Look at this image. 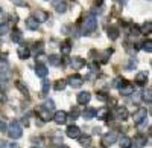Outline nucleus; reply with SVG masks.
I'll return each mask as SVG.
<instances>
[{
	"label": "nucleus",
	"mask_w": 152,
	"mask_h": 148,
	"mask_svg": "<svg viewBox=\"0 0 152 148\" xmlns=\"http://www.w3.org/2000/svg\"><path fill=\"white\" fill-rule=\"evenodd\" d=\"M97 29V20L94 15H87L84 18V28H82V34L84 35H88V34H91Z\"/></svg>",
	"instance_id": "obj_1"
},
{
	"label": "nucleus",
	"mask_w": 152,
	"mask_h": 148,
	"mask_svg": "<svg viewBox=\"0 0 152 148\" xmlns=\"http://www.w3.org/2000/svg\"><path fill=\"white\" fill-rule=\"evenodd\" d=\"M6 131H8V136L11 139H18V138H21V134H23V130H21L18 122H12Z\"/></svg>",
	"instance_id": "obj_2"
},
{
	"label": "nucleus",
	"mask_w": 152,
	"mask_h": 148,
	"mask_svg": "<svg viewBox=\"0 0 152 148\" xmlns=\"http://www.w3.org/2000/svg\"><path fill=\"white\" fill-rule=\"evenodd\" d=\"M100 142H102V147H111V145H114L117 142V134L114 133V131H111V133H107V134H104L102 136V139H100Z\"/></svg>",
	"instance_id": "obj_3"
},
{
	"label": "nucleus",
	"mask_w": 152,
	"mask_h": 148,
	"mask_svg": "<svg viewBox=\"0 0 152 148\" xmlns=\"http://www.w3.org/2000/svg\"><path fill=\"white\" fill-rule=\"evenodd\" d=\"M66 81H67L69 85H72L73 89H79L81 85L84 84V78L79 75V73H75V75L69 77V80H66Z\"/></svg>",
	"instance_id": "obj_4"
},
{
	"label": "nucleus",
	"mask_w": 152,
	"mask_h": 148,
	"mask_svg": "<svg viewBox=\"0 0 152 148\" xmlns=\"http://www.w3.org/2000/svg\"><path fill=\"white\" fill-rule=\"evenodd\" d=\"M146 116H148V110H146L145 107H140V108H138L137 112L134 113V116H132L134 124H135V125H140L142 122L146 119Z\"/></svg>",
	"instance_id": "obj_5"
},
{
	"label": "nucleus",
	"mask_w": 152,
	"mask_h": 148,
	"mask_svg": "<svg viewBox=\"0 0 152 148\" xmlns=\"http://www.w3.org/2000/svg\"><path fill=\"white\" fill-rule=\"evenodd\" d=\"M53 122L58 125H62V124H66L67 122V113L64 112V110H59V112H56L53 116H52Z\"/></svg>",
	"instance_id": "obj_6"
},
{
	"label": "nucleus",
	"mask_w": 152,
	"mask_h": 148,
	"mask_svg": "<svg viewBox=\"0 0 152 148\" xmlns=\"http://www.w3.org/2000/svg\"><path fill=\"white\" fill-rule=\"evenodd\" d=\"M116 118L119 121H126L129 118V113H128V108H126L125 105H119L116 108Z\"/></svg>",
	"instance_id": "obj_7"
},
{
	"label": "nucleus",
	"mask_w": 152,
	"mask_h": 148,
	"mask_svg": "<svg viewBox=\"0 0 152 148\" xmlns=\"http://www.w3.org/2000/svg\"><path fill=\"white\" fill-rule=\"evenodd\" d=\"M34 18H35L38 23H44V21L49 20V14H47L44 9H37V11L34 12Z\"/></svg>",
	"instance_id": "obj_8"
},
{
	"label": "nucleus",
	"mask_w": 152,
	"mask_h": 148,
	"mask_svg": "<svg viewBox=\"0 0 152 148\" xmlns=\"http://www.w3.org/2000/svg\"><path fill=\"white\" fill-rule=\"evenodd\" d=\"M70 66H72L73 69H76V70H79V69H82V67L85 66V60L81 58V57H72Z\"/></svg>",
	"instance_id": "obj_9"
},
{
	"label": "nucleus",
	"mask_w": 152,
	"mask_h": 148,
	"mask_svg": "<svg viewBox=\"0 0 152 148\" xmlns=\"http://www.w3.org/2000/svg\"><path fill=\"white\" fill-rule=\"evenodd\" d=\"M119 92H120V95H123V96H129V95L135 93V89H134V85H132V84L125 82L122 87L119 89Z\"/></svg>",
	"instance_id": "obj_10"
},
{
	"label": "nucleus",
	"mask_w": 152,
	"mask_h": 148,
	"mask_svg": "<svg viewBox=\"0 0 152 148\" xmlns=\"http://www.w3.org/2000/svg\"><path fill=\"white\" fill-rule=\"evenodd\" d=\"M47 72H49V69L46 67V64H43V63H37V64H35V73H37L40 78H46Z\"/></svg>",
	"instance_id": "obj_11"
},
{
	"label": "nucleus",
	"mask_w": 152,
	"mask_h": 148,
	"mask_svg": "<svg viewBox=\"0 0 152 148\" xmlns=\"http://www.w3.org/2000/svg\"><path fill=\"white\" fill-rule=\"evenodd\" d=\"M90 99H91L90 92H81L78 95V104H81V105H87L88 102H90Z\"/></svg>",
	"instance_id": "obj_12"
},
{
	"label": "nucleus",
	"mask_w": 152,
	"mask_h": 148,
	"mask_svg": "<svg viewBox=\"0 0 152 148\" xmlns=\"http://www.w3.org/2000/svg\"><path fill=\"white\" fill-rule=\"evenodd\" d=\"M66 133H67V136H69L70 139H76V138H79V134H81V128L76 127V125H70V127L66 130Z\"/></svg>",
	"instance_id": "obj_13"
},
{
	"label": "nucleus",
	"mask_w": 152,
	"mask_h": 148,
	"mask_svg": "<svg viewBox=\"0 0 152 148\" xmlns=\"http://www.w3.org/2000/svg\"><path fill=\"white\" fill-rule=\"evenodd\" d=\"M96 118L100 119V121H107L110 118V108L108 107H102V108L96 110Z\"/></svg>",
	"instance_id": "obj_14"
},
{
	"label": "nucleus",
	"mask_w": 152,
	"mask_h": 148,
	"mask_svg": "<svg viewBox=\"0 0 152 148\" xmlns=\"http://www.w3.org/2000/svg\"><path fill=\"white\" fill-rule=\"evenodd\" d=\"M135 82H137V85H146V82H148V73L146 72H138L135 75Z\"/></svg>",
	"instance_id": "obj_15"
},
{
	"label": "nucleus",
	"mask_w": 152,
	"mask_h": 148,
	"mask_svg": "<svg viewBox=\"0 0 152 148\" xmlns=\"http://www.w3.org/2000/svg\"><path fill=\"white\" fill-rule=\"evenodd\" d=\"M59 51H61V55H64V57L70 55V52H72V44H70V41H64V43H61Z\"/></svg>",
	"instance_id": "obj_16"
},
{
	"label": "nucleus",
	"mask_w": 152,
	"mask_h": 148,
	"mask_svg": "<svg viewBox=\"0 0 152 148\" xmlns=\"http://www.w3.org/2000/svg\"><path fill=\"white\" fill-rule=\"evenodd\" d=\"M17 55L21 58V60H28L29 57H31V51L28 47H24V46H20L18 49H17Z\"/></svg>",
	"instance_id": "obj_17"
},
{
	"label": "nucleus",
	"mask_w": 152,
	"mask_h": 148,
	"mask_svg": "<svg viewBox=\"0 0 152 148\" xmlns=\"http://www.w3.org/2000/svg\"><path fill=\"white\" fill-rule=\"evenodd\" d=\"M38 116H40L44 122L49 121V119H52V113H50L47 108H44V107H40V108H38Z\"/></svg>",
	"instance_id": "obj_18"
},
{
	"label": "nucleus",
	"mask_w": 152,
	"mask_h": 148,
	"mask_svg": "<svg viewBox=\"0 0 152 148\" xmlns=\"http://www.w3.org/2000/svg\"><path fill=\"white\" fill-rule=\"evenodd\" d=\"M53 6H55L56 12H59V14H64V12L67 11V3L62 2V0H56V2H53Z\"/></svg>",
	"instance_id": "obj_19"
},
{
	"label": "nucleus",
	"mask_w": 152,
	"mask_h": 148,
	"mask_svg": "<svg viewBox=\"0 0 152 148\" xmlns=\"http://www.w3.org/2000/svg\"><path fill=\"white\" fill-rule=\"evenodd\" d=\"M132 142H134V145H135L137 148H143V147L146 145V138L143 136V134H137Z\"/></svg>",
	"instance_id": "obj_20"
},
{
	"label": "nucleus",
	"mask_w": 152,
	"mask_h": 148,
	"mask_svg": "<svg viewBox=\"0 0 152 148\" xmlns=\"http://www.w3.org/2000/svg\"><path fill=\"white\" fill-rule=\"evenodd\" d=\"M119 145H120V148H131L132 147V139L128 138V136H122L119 139Z\"/></svg>",
	"instance_id": "obj_21"
},
{
	"label": "nucleus",
	"mask_w": 152,
	"mask_h": 148,
	"mask_svg": "<svg viewBox=\"0 0 152 148\" xmlns=\"http://www.w3.org/2000/svg\"><path fill=\"white\" fill-rule=\"evenodd\" d=\"M82 116H84V119H87V121H90V119L96 118V108H91V107L85 108L84 113H82Z\"/></svg>",
	"instance_id": "obj_22"
},
{
	"label": "nucleus",
	"mask_w": 152,
	"mask_h": 148,
	"mask_svg": "<svg viewBox=\"0 0 152 148\" xmlns=\"http://www.w3.org/2000/svg\"><path fill=\"white\" fill-rule=\"evenodd\" d=\"M38 26H40V23H38L34 17H29V18L26 20V28H28V29H31V31H37Z\"/></svg>",
	"instance_id": "obj_23"
},
{
	"label": "nucleus",
	"mask_w": 152,
	"mask_h": 148,
	"mask_svg": "<svg viewBox=\"0 0 152 148\" xmlns=\"http://www.w3.org/2000/svg\"><path fill=\"white\" fill-rule=\"evenodd\" d=\"M119 28L117 26H110L108 28V37H110V40H117L119 38Z\"/></svg>",
	"instance_id": "obj_24"
},
{
	"label": "nucleus",
	"mask_w": 152,
	"mask_h": 148,
	"mask_svg": "<svg viewBox=\"0 0 152 148\" xmlns=\"http://www.w3.org/2000/svg\"><path fill=\"white\" fill-rule=\"evenodd\" d=\"M49 58V63L52 64V66H61V63H62V57H59V55H49L47 57Z\"/></svg>",
	"instance_id": "obj_25"
},
{
	"label": "nucleus",
	"mask_w": 152,
	"mask_h": 148,
	"mask_svg": "<svg viewBox=\"0 0 152 148\" xmlns=\"http://www.w3.org/2000/svg\"><path fill=\"white\" fill-rule=\"evenodd\" d=\"M11 40L14 41V43H21V40H23V34H21L18 29H14V31H12V34H11Z\"/></svg>",
	"instance_id": "obj_26"
},
{
	"label": "nucleus",
	"mask_w": 152,
	"mask_h": 148,
	"mask_svg": "<svg viewBox=\"0 0 152 148\" xmlns=\"http://www.w3.org/2000/svg\"><path fill=\"white\" fill-rule=\"evenodd\" d=\"M151 31H152V23L148 20L146 23H143V24H142V28H140V34H151Z\"/></svg>",
	"instance_id": "obj_27"
},
{
	"label": "nucleus",
	"mask_w": 152,
	"mask_h": 148,
	"mask_svg": "<svg viewBox=\"0 0 152 148\" xmlns=\"http://www.w3.org/2000/svg\"><path fill=\"white\" fill-rule=\"evenodd\" d=\"M15 87H17V89H18V90H20L23 95H26V96L29 95V90H28L26 85L23 84V81H15Z\"/></svg>",
	"instance_id": "obj_28"
},
{
	"label": "nucleus",
	"mask_w": 152,
	"mask_h": 148,
	"mask_svg": "<svg viewBox=\"0 0 152 148\" xmlns=\"http://www.w3.org/2000/svg\"><path fill=\"white\" fill-rule=\"evenodd\" d=\"M49 90H50V84H49L47 80H44L43 81V85H41V96H47Z\"/></svg>",
	"instance_id": "obj_29"
},
{
	"label": "nucleus",
	"mask_w": 152,
	"mask_h": 148,
	"mask_svg": "<svg viewBox=\"0 0 152 148\" xmlns=\"http://www.w3.org/2000/svg\"><path fill=\"white\" fill-rule=\"evenodd\" d=\"M66 85H67V81L66 80H58L56 82H55V90H64L66 89Z\"/></svg>",
	"instance_id": "obj_30"
},
{
	"label": "nucleus",
	"mask_w": 152,
	"mask_h": 148,
	"mask_svg": "<svg viewBox=\"0 0 152 148\" xmlns=\"http://www.w3.org/2000/svg\"><path fill=\"white\" fill-rule=\"evenodd\" d=\"M79 144H81L82 147L88 148V147L91 145V138H90V136H82V138L79 139Z\"/></svg>",
	"instance_id": "obj_31"
},
{
	"label": "nucleus",
	"mask_w": 152,
	"mask_h": 148,
	"mask_svg": "<svg viewBox=\"0 0 152 148\" xmlns=\"http://www.w3.org/2000/svg\"><path fill=\"white\" fill-rule=\"evenodd\" d=\"M8 32H9V24L8 23H0V37H3Z\"/></svg>",
	"instance_id": "obj_32"
},
{
	"label": "nucleus",
	"mask_w": 152,
	"mask_h": 148,
	"mask_svg": "<svg viewBox=\"0 0 152 148\" xmlns=\"http://www.w3.org/2000/svg\"><path fill=\"white\" fill-rule=\"evenodd\" d=\"M123 84H125V80H123L122 77H117L116 80H114V84H113V85H114V87H117V89H120Z\"/></svg>",
	"instance_id": "obj_33"
},
{
	"label": "nucleus",
	"mask_w": 152,
	"mask_h": 148,
	"mask_svg": "<svg viewBox=\"0 0 152 148\" xmlns=\"http://www.w3.org/2000/svg\"><path fill=\"white\" fill-rule=\"evenodd\" d=\"M43 107H44V108H47L49 112H52V110L55 108V102H53L52 99H47V101L44 102V105H43Z\"/></svg>",
	"instance_id": "obj_34"
},
{
	"label": "nucleus",
	"mask_w": 152,
	"mask_h": 148,
	"mask_svg": "<svg viewBox=\"0 0 152 148\" xmlns=\"http://www.w3.org/2000/svg\"><path fill=\"white\" fill-rule=\"evenodd\" d=\"M142 47H143V51H145V52H148V54H151V52H152V43H151L149 40H148V41H145Z\"/></svg>",
	"instance_id": "obj_35"
},
{
	"label": "nucleus",
	"mask_w": 152,
	"mask_h": 148,
	"mask_svg": "<svg viewBox=\"0 0 152 148\" xmlns=\"http://www.w3.org/2000/svg\"><path fill=\"white\" fill-rule=\"evenodd\" d=\"M44 52V46H43V43H37L35 44V54L37 55H40V54H43Z\"/></svg>",
	"instance_id": "obj_36"
},
{
	"label": "nucleus",
	"mask_w": 152,
	"mask_h": 148,
	"mask_svg": "<svg viewBox=\"0 0 152 148\" xmlns=\"http://www.w3.org/2000/svg\"><path fill=\"white\" fill-rule=\"evenodd\" d=\"M97 99L99 101H107L108 99V95H105V92H99L97 93Z\"/></svg>",
	"instance_id": "obj_37"
},
{
	"label": "nucleus",
	"mask_w": 152,
	"mask_h": 148,
	"mask_svg": "<svg viewBox=\"0 0 152 148\" xmlns=\"http://www.w3.org/2000/svg\"><path fill=\"white\" fill-rule=\"evenodd\" d=\"M70 116H72V119H78V116H79V110L78 108H72V113H70Z\"/></svg>",
	"instance_id": "obj_38"
},
{
	"label": "nucleus",
	"mask_w": 152,
	"mask_h": 148,
	"mask_svg": "<svg viewBox=\"0 0 152 148\" xmlns=\"http://www.w3.org/2000/svg\"><path fill=\"white\" fill-rule=\"evenodd\" d=\"M143 99L148 101V104H151V89H148V92L143 93Z\"/></svg>",
	"instance_id": "obj_39"
},
{
	"label": "nucleus",
	"mask_w": 152,
	"mask_h": 148,
	"mask_svg": "<svg viewBox=\"0 0 152 148\" xmlns=\"http://www.w3.org/2000/svg\"><path fill=\"white\" fill-rule=\"evenodd\" d=\"M134 67H135V61L131 58V60H129V63H128V66H126V70H132Z\"/></svg>",
	"instance_id": "obj_40"
},
{
	"label": "nucleus",
	"mask_w": 152,
	"mask_h": 148,
	"mask_svg": "<svg viewBox=\"0 0 152 148\" xmlns=\"http://www.w3.org/2000/svg\"><path fill=\"white\" fill-rule=\"evenodd\" d=\"M8 130V125L5 124L3 121H0V131H6Z\"/></svg>",
	"instance_id": "obj_41"
},
{
	"label": "nucleus",
	"mask_w": 152,
	"mask_h": 148,
	"mask_svg": "<svg viewBox=\"0 0 152 148\" xmlns=\"http://www.w3.org/2000/svg\"><path fill=\"white\" fill-rule=\"evenodd\" d=\"M6 57H8V54H6V52L0 54V60H2V61H5V60H6Z\"/></svg>",
	"instance_id": "obj_42"
},
{
	"label": "nucleus",
	"mask_w": 152,
	"mask_h": 148,
	"mask_svg": "<svg viewBox=\"0 0 152 148\" xmlns=\"http://www.w3.org/2000/svg\"><path fill=\"white\" fill-rule=\"evenodd\" d=\"M97 69H99V64L93 63V64H91V70H97Z\"/></svg>",
	"instance_id": "obj_43"
},
{
	"label": "nucleus",
	"mask_w": 152,
	"mask_h": 148,
	"mask_svg": "<svg viewBox=\"0 0 152 148\" xmlns=\"http://www.w3.org/2000/svg\"><path fill=\"white\" fill-rule=\"evenodd\" d=\"M0 101H5V95L3 93H0Z\"/></svg>",
	"instance_id": "obj_44"
},
{
	"label": "nucleus",
	"mask_w": 152,
	"mask_h": 148,
	"mask_svg": "<svg viewBox=\"0 0 152 148\" xmlns=\"http://www.w3.org/2000/svg\"><path fill=\"white\" fill-rule=\"evenodd\" d=\"M0 148H5V142L3 141H0Z\"/></svg>",
	"instance_id": "obj_45"
},
{
	"label": "nucleus",
	"mask_w": 152,
	"mask_h": 148,
	"mask_svg": "<svg viewBox=\"0 0 152 148\" xmlns=\"http://www.w3.org/2000/svg\"><path fill=\"white\" fill-rule=\"evenodd\" d=\"M58 148H69V147H67V145H59Z\"/></svg>",
	"instance_id": "obj_46"
},
{
	"label": "nucleus",
	"mask_w": 152,
	"mask_h": 148,
	"mask_svg": "<svg viewBox=\"0 0 152 148\" xmlns=\"http://www.w3.org/2000/svg\"><path fill=\"white\" fill-rule=\"evenodd\" d=\"M2 15H3V9H2V8H0V17H2Z\"/></svg>",
	"instance_id": "obj_47"
},
{
	"label": "nucleus",
	"mask_w": 152,
	"mask_h": 148,
	"mask_svg": "<svg viewBox=\"0 0 152 148\" xmlns=\"http://www.w3.org/2000/svg\"><path fill=\"white\" fill-rule=\"evenodd\" d=\"M2 44H3V43H2V41H0V49H2Z\"/></svg>",
	"instance_id": "obj_48"
},
{
	"label": "nucleus",
	"mask_w": 152,
	"mask_h": 148,
	"mask_svg": "<svg viewBox=\"0 0 152 148\" xmlns=\"http://www.w3.org/2000/svg\"><path fill=\"white\" fill-rule=\"evenodd\" d=\"M32 148H38V147H32Z\"/></svg>",
	"instance_id": "obj_49"
}]
</instances>
